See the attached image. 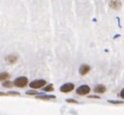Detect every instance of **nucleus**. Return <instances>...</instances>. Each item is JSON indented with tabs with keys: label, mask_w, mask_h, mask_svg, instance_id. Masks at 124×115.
I'll use <instances>...</instances> for the list:
<instances>
[{
	"label": "nucleus",
	"mask_w": 124,
	"mask_h": 115,
	"mask_svg": "<svg viewBox=\"0 0 124 115\" xmlns=\"http://www.w3.org/2000/svg\"><path fill=\"white\" fill-rule=\"evenodd\" d=\"M108 102L109 103H113V104H122V103H124V101H108Z\"/></svg>",
	"instance_id": "obj_13"
},
{
	"label": "nucleus",
	"mask_w": 124,
	"mask_h": 115,
	"mask_svg": "<svg viewBox=\"0 0 124 115\" xmlns=\"http://www.w3.org/2000/svg\"><path fill=\"white\" fill-rule=\"evenodd\" d=\"M46 85V81L43 79H39V80H34L32 82L29 83V86L31 89H40L43 86Z\"/></svg>",
	"instance_id": "obj_2"
},
{
	"label": "nucleus",
	"mask_w": 124,
	"mask_h": 115,
	"mask_svg": "<svg viewBox=\"0 0 124 115\" xmlns=\"http://www.w3.org/2000/svg\"><path fill=\"white\" fill-rule=\"evenodd\" d=\"M26 94H27V95H37L38 93L35 92V91H27Z\"/></svg>",
	"instance_id": "obj_14"
},
{
	"label": "nucleus",
	"mask_w": 124,
	"mask_h": 115,
	"mask_svg": "<svg viewBox=\"0 0 124 115\" xmlns=\"http://www.w3.org/2000/svg\"><path fill=\"white\" fill-rule=\"evenodd\" d=\"M106 91H107V88L105 87L104 85H98V86H96V88L94 89V92L96 94H104Z\"/></svg>",
	"instance_id": "obj_7"
},
{
	"label": "nucleus",
	"mask_w": 124,
	"mask_h": 115,
	"mask_svg": "<svg viewBox=\"0 0 124 115\" xmlns=\"http://www.w3.org/2000/svg\"><path fill=\"white\" fill-rule=\"evenodd\" d=\"M27 83H28L27 78L25 76H21V77H18L14 81V86L19 87V88H24V87H26Z\"/></svg>",
	"instance_id": "obj_1"
},
{
	"label": "nucleus",
	"mask_w": 124,
	"mask_h": 115,
	"mask_svg": "<svg viewBox=\"0 0 124 115\" xmlns=\"http://www.w3.org/2000/svg\"><path fill=\"white\" fill-rule=\"evenodd\" d=\"M6 61L9 63V64H15L17 61H18V57L16 55H9L7 58H6Z\"/></svg>",
	"instance_id": "obj_8"
},
{
	"label": "nucleus",
	"mask_w": 124,
	"mask_h": 115,
	"mask_svg": "<svg viewBox=\"0 0 124 115\" xmlns=\"http://www.w3.org/2000/svg\"><path fill=\"white\" fill-rule=\"evenodd\" d=\"M90 70H91V67L88 65H82L79 67V73L81 75H86L87 73L90 72Z\"/></svg>",
	"instance_id": "obj_6"
},
{
	"label": "nucleus",
	"mask_w": 124,
	"mask_h": 115,
	"mask_svg": "<svg viewBox=\"0 0 124 115\" xmlns=\"http://www.w3.org/2000/svg\"><path fill=\"white\" fill-rule=\"evenodd\" d=\"M43 90L45 92H53L54 91V87H53V84H49V85H45V87L43 88Z\"/></svg>",
	"instance_id": "obj_11"
},
{
	"label": "nucleus",
	"mask_w": 124,
	"mask_h": 115,
	"mask_svg": "<svg viewBox=\"0 0 124 115\" xmlns=\"http://www.w3.org/2000/svg\"><path fill=\"white\" fill-rule=\"evenodd\" d=\"M109 7L114 9V10H119L122 6V3L120 0H110V2H109Z\"/></svg>",
	"instance_id": "obj_5"
},
{
	"label": "nucleus",
	"mask_w": 124,
	"mask_h": 115,
	"mask_svg": "<svg viewBox=\"0 0 124 115\" xmlns=\"http://www.w3.org/2000/svg\"><path fill=\"white\" fill-rule=\"evenodd\" d=\"M91 91L90 87L88 85H81L80 87H78L76 89V94L79 96H86L87 94H89Z\"/></svg>",
	"instance_id": "obj_3"
},
{
	"label": "nucleus",
	"mask_w": 124,
	"mask_h": 115,
	"mask_svg": "<svg viewBox=\"0 0 124 115\" xmlns=\"http://www.w3.org/2000/svg\"><path fill=\"white\" fill-rule=\"evenodd\" d=\"M67 101H68V102H71V103H77V101H76L75 100H72V99H68Z\"/></svg>",
	"instance_id": "obj_15"
},
{
	"label": "nucleus",
	"mask_w": 124,
	"mask_h": 115,
	"mask_svg": "<svg viewBox=\"0 0 124 115\" xmlns=\"http://www.w3.org/2000/svg\"><path fill=\"white\" fill-rule=\"evenodd\" d=\"M55 96H48V95H40V96H36V99L39 100H43V101H49V100H53L55 99Z\"/></svg>",
	"instance_id": "obj_9"
},
{
	"label": "nucleus",
	"mask_w": 124,
	"mask_h": 115,
	"mask_svg": "<svg viewBox=\"0 0 124 115\" xmlns=\"http://www.w3.org/2000/svg\"><path fill=\"white\" fill-rule=\"evenodd\" d=\"M73 89H74V85L72 83H66L64 85H62L60 88L61 92H63V93H70Z\"/></svg>",
	"instance_id": "obj_4"
},
{
	"label": "nucleus",
	"mask_w": 124,
	"mask_h": 115,
	"mask_svg": "<svg viewBox=\"0 0 124 115\" xmlns=\"http://www.w3.org/2000/svg\"><path fill=\"white\" fill-rule=\"evenodd\" d=\"M14 86V83L13 82H10V81H5L3 83V87L4 88H12Z\"/></svg>",
	"instance_id": "obj_12"
},
{
	"label": "nucleus",
	"mask_w": 124,
	"mask_h": 115,
	"mask_svg": "<svg viewBox=\"0 0 124 115\" xmlns=\"http://www.w3.org/2000/svg\"><path fill=\"white\" fill-rule=\"evenodd\" d=\"M8 94H5V93H2V92H0V96H7Z\"/></svg>",
	"instance_id": "obj_17"
},
{
	"label": "nucleus",
	"mask_w": 124,
	"mask_h": 115,
	"mask_svg": "<svg viewBox=\"0 0 124 115\" xmlns=\"http://www.w3.org/2000/svg\"><path fill=\"white\" fill-rule=\"evenodd\" d=\"M120 97H121L122 99H124V89H123V90L120 92Z\"/></svg>",
	"instance_id": "obj_16"
},
{
	"label": "nucleus",
	"mask_w": 124,
	"mask_h": 115,
	"mask_svg": "<svg viewBox=\"0 0 124 115\" xmlns=\"http://www.w3.org/2000/svg\"><path fill=\"white\" fill-rule=\"evenodd\" d=\"M8 78H10V74L7 72H1L0 73V81H5Z\"/></svg>",
	"instance_id": "obj_10"
}]
</instances>
